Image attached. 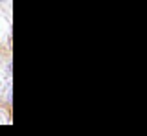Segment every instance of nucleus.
<instances>
[{
  "mask_svg": "<svg viewBox=\"0 0 147 136\" xmlns=\"http://www.w3.org/2000/svg\"><path fill=\"white\" fill-rule=\"evenodd\" d=\"M6 2H9V0H0V4H6Z\"/></svg>",
  "mask_w": 147,
  "mask_h": 136,
  "instance_id": "f257e3e1",
  "label": "nucleus"
}]
</instances>
